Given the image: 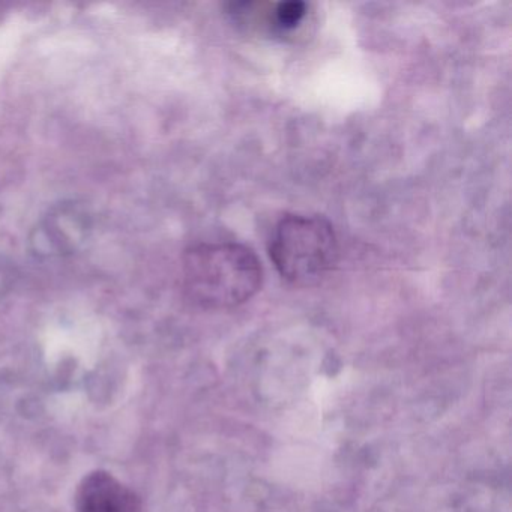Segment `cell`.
<instances>
[{
  "instance_id": "obj_1",
  "label": "cell",
  "mask_w": 512,
  "mask_h": 512,
  "mask_svg": "<svg viewBox=\"0 0 512 512\" xmlns=\"http://www.w3.org/2000/svg\"><path fill=\"white\" fill-rule=\"evenodd\" d=\"M262 266L250 248L203 244L185 253L182 280L188 298L208 310H227L250 301L262 286Z\"/></svg>"
},
{
  "instance_id": "obj_2",
  "label": "cell",
  "mask_w": 512,
  "mask_h": 512,
  "mask_svg": "<svg viewBox=\"0 0 512 512\" xmlns=\"http://www.w3.org/2000/svg\"><path fill=\"white\" fill-rule=\"evenodd\" d=\"M269 254L281 277L295 284L313 283L337 262L334 227L322 217L286 215L275 227Z\"/></svg>"
},
{
  "instance_id": "obj_3",
  "label": "cell",
  "mask_w": 512,
  "mask_h": 512,
  "mask_svg": "<svg viewBox=\"0 0 512 512\" xmlns=\"http://www.w3.org/2000/svg\"><path fill=\"white\" fill-rule=\"evenodd\" d=\"M79 512H139V496L122 484L112 473L97 470L89 473L77 490Z\"/></svg>"
},
{
  "instance_id": "obj_4",
  "label": "cell",
  "mask_w": 512,
  "mask_h": 512,
  "mask_svg": "<svg viewBox=\"0 0 512 512\" xmlns=\"http://www.w3.org/2000/svg\"><path fill=\"white\" fill-rule=\"evenodd\" d=\"M307 5L299 0H290V2H280L274 10L275 25L281 29H293L302 22Z\"/></svg>"
}]
</instances>
